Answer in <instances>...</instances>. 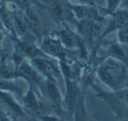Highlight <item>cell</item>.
I'll list each match as a JSON object with an SVG mask.
<instances>
[{
  "mask_svg": "<svg viewBox=\"0 0 128 121\" xmlns=\"http://www.w3.org/2000/svg\"><path fill=\"white\" fill-rule=\"evenodd\" d=\"M97 76L113 92L128 88V64L114 58L108 57L103 61L97 69Z\"/></svg>",
  "mask_w": 128,
  "mask_h": 121,
  "instance_id": "6da1fadb",
  "label": "cell"
},
{
  "mask_svg": "<svg viewBox=\"0 0 128 121\" xmlns=\"http://www.w3.org/2000/svg\"><path fill=\"white\" fill-rule=\"evenodd\" d=\"M44 7L53 19L60 22L69 21L77 24L74 12L66 0H44Z\"/></svg>",
  "mask_w": 128,
  "mask_h": 121,
  "instance_id": "7a4b0ae2",
  "label": "cell"
},
{
  "mask_svg": "<svg viewBox=\"0 0 128 121\" xmlns=\"http://www.w3.org/2000/svg\"><path fill=\"white\" fill-rule=\"evenodd\" d=\"M76 25L79 36L88 42H93L97 38L100 39L104 30V27L101 22L91 19L78 20Z\"/></svg>",
  "mask_w": 128,
  "mask_h": 121,
  "instance_id": "3957f363",
  "label": "cell"
},
{
  "mask_svg": "<svg viewBox=\"0 0 128 121\" xmlns=\"http://www.w3.org/2000/svg\"><path fill=\"white\" fill-rule=\"evenodd\" d=\"M39 84L41 86L43 94L48 100L49 106L56 112H58L59 110L61 109L60 106L62 99H61L60 92L56 84V82L50 79H46V81H42Z\"/></svg>",
  "mask_w": 128,
  "mask_h": 121,
  "instance_id": "277c9868",
  "label": "cell"
},
{
  "mask_svg": "<svg viewBox=\"0 0 128 121\" xmlns=\"http://www.w3.org/2000/svg\"><path fill=\"white\" fill-rule=\"evenodd\" d=\"M32 64L38 70V72H40L42 75L46 76L47 79L56 82L57 79L60 78V70L52 60H49L46 58L43 57L32 58Z\"/></svg>",
  "mask_w": 128,
  "mask_h": 121,
  "instance_id": "5b68a950",
  "label": "cell"
},
{
  "mask_svg": "<svg viewBox=\"0 0 128 121\" xmlns=\"http://www.w3.org/2000/svg\"><path fill=\"white\" fill-rule=\"evenodd\" d=\"M60 39L54 38L51 36H44L41 44V50L46 54L53 58L63 59L66 57V49Z\"/></svg>",
  "mask_w": 128,
  "mask_h": 121,
  "instance_id": "8992f818",
  "label": "cell"
},
{
  "mask_svg": "<svg viewBox=\"0 0 128 121\" xmlns=\"http://www.w3.org/2000/svg\"><path fill=\"white\" fill-rule=\"evenodd\" d=\"M126 25H128V10L121 9L120 10H117V12H113L112 17L109 20L107 25H106V28L103 32L100 39L104 38L110 32L115 30H118L122 27L126 26Z\"/></svg>",
  "mask_w": 128,
  "mask_h": 121,
  "instance_id": "52a82bcc",
  "label": "cell"
},
{
  "mask_svg": "<svg viewBox=\"0 0 128 121\" xmlns=\"http://www.w3.org/2000/svg\"><path fill=\"white\" fill-rule=\"evenodd\" d=\"M80 98V92H79V88L76 82L72 80V78H66V104L68 111L72 114Z\"/></svg>",
  "mask_w": 128,
  "mask_h": 121,
  "instance_id": "ba28073f",
  "label": "cell"
},
{
  "mask_svg": "<svg viewBox=\"0 0 128 121\" xmlns=\"http://www.w3.org/2000/svg\"><path fill=\"white\" fill-rule=\"evenodd\" d=\"M75 17L79 20L91 19V20L102 22L103 18L100 16L97 9L92 5H71Z\"/></svg>",
  "mask_w": 128,
  "mask_h": 121,
  "instance_id": "9c48e42d",
  "label": "cell"
},
{
  "mask_svg": "<svg viewBox=\"0 0 128 121\" xmlns=\"http://www.w3.org/2000/svg\"><path fill=\"white\" fill-rule=\"evenodd\" d=\"M26 15L27 17V20H28L30 32L34 36V38L37 39L44 37V35H46V29H44V25H43L42 22L40 21L39 18L38 17V15L33 12V10L32 8L29 9L26 12Z\"/></svg>",
  "mask_w": 128,
  "mask_h": 121,
  "instance_id": "30bf717a",
  "label": "cell"
},
{
  "mask_svg": "<svg viewBox=\"0 0 128 121\" xmlns=\"http://www.w3.org/2000/svg\"><path fill=\"white\" fill-rule=\"evenodd\" d=\"M59 39L63 46L67 49H75L81 46V39L79 35H77L73 32H72L68 27H64V29L58 32Z\"/></svg>",
  "mask_w": 128,
  "mask_h": 121,
  "instance_id": "8fae6325",
  "label": "cell"
},
{
  "mask_svg": "<svg viewBox=\"0 0 128 121\" xmlns=\"http://www.w3.org/2000/svg\"><path fill=\"white\" fill-rule=\"evenodd\" d=\"M37 69H34L33 67L30 66L29 64H27L24 61H22L18 64V69L16 73L18 75L24 77V78L28 79V80L34 82L36 84H40L42 82V79L39 75L38 72H37Z\"/></svg>",
  "mask_w": 128,
  "mask_h": 121,
  "instance_id": "7c38bea8",
  "label": "cell"
},
{
  "mask_svg": "<svg viewBox=\"0 0 128 121\" xmlns=\"http://www.w3.org/2000/svg\"><path fill=\"white\" fill-rule=\"evenodd\" d=\"M0 100L4 104H6L9 108H10L12 111L22 114V110H21V108L19 107V106L17 104V102L14 100L13 98L10 96V94H8L7 92H4L0 91Z\"/></svg>",
  "mask_w": 128,
  "mask_h": 121,
  "instance_id": "4fadbf2b",
  "label": "cell"
},
{
  "mask_svg": "<svg viewBox=\"0 0 128 121\" xmlns=\"http://www.w3.org/2000/svg\"><path fill=\"white\" fill-rule=\"evenodd\" d=\"M24 104H26L27 107L33 110V111H39L44 107V106H41V104H39L37 98H36L35 94L32 90H29L27 92L26 97H24Z\"/></svg>",
  "mask_w": 128,
  "mask_h": 121,
  "instance_id": "5bb4252c",
  "label": "cell"
},
{
  "mask_svg": "<svg viewBox=\"0 0 128 121\" xmlns=\"http://www.w3.org/2000/svg\"><path fill=\"white\" fill-rule=\"evenodd\" d=\"M7 2H10L14 6H16L19 10H23L24 12L32 8L33 4L40 5V3L38 0H7Z\"/></svg>",
  "mask_w": 128,
  "mask_h": 121,
  "instance_id": "9a60e30c",
  "label": "cell"
},
{
  "mask_svg": "<svg viewBox=\"0 0 128 121\" xmlns=\"http://www.w3.org/2000/svg\"><path fill=\"white\" fill-rule=\"evenodd\" d=\"M73 115H74V121H88L86 109H84V99H83L82 96H81L78 102Z\"/></svg>",
  "mask_w": 128,
  "mask_h": 121,
  "instance_id": "2e32d148",
  "label": "cell"
},
{
  "mask_svg": "<svg viewBox=\"0 0 128 121\" xmlns=\"http://www.w3.org/2000/svg\"><path fill=\"white\" fill-rule=\"evenodd\" d=\"M15 74H17L16 72L12 71L5 64V61H2V63H0V79L10 78Z\"/></svg>",
  "mask_w": 128,
  "mask_h": 121,
  "instance_id": "e0dca14e",
  "label": "cell"
},
{
  "mask_svg": "<svg viewBox=\"0 0 128 121\" xmlns=\"http://www.w3.org/2000/svg\"><path fill=\"white\" fill-rule=\"evenodd\" d=\"M118 39L120 44H128V25L118 30Z\"/></svg>",
  "mask_w": 128,
  "mask_h": 121,
  "instance_id": "ac0fdd59",
  "label": "cell"
},
{
  "mask_svg": "<svg viewBox=\"0 0 128 121\" xmlns=\"http://www.w3.org/2000/svg\"><path fill=\"white\" fill-rule=\"evenodd\" d=\"M121 0H107V12L113 13L116 12V9L120 4Z\"/></svg>",
  "mask_w": 128,
  "mask_h": 121,
  "instance_id": "d6986e66",
  "label": "cell"
},
{
  "mask_svg": "<svg viewBox=\"0 0 128 121\" xmlns=\"http://www.w3.org/2000/svg\"><path fill=\"white\" fill-rule=\"evenodd\" d=\"M115 92L117 93L118 98L121 99L122 102L128 107V88L121 90V91H118V92Z\"/></svg>",
  "mask_w": 128,
  "mask_h": 121,
  "instance_id": "ffe728a7",
  "label": "cell"
},
{
  "mask_svg": "<svg viewBox=\"0 0 128 121\" xmlns=\"http://www.w3.org/2000/svg\"><path fill=\"white\" fill-rule=\"evenodd\" d=\"M43 121H64L62 118H59L55 116H43L41 117Z\"/></svg>",
  "mask_w": 128,
  "mask_h": 121,
  "instance_id": "44dd1931",
  "label": "cell"
},
{
  "mask_svg": "<svg viewBox=\"0 0 128 121\" xmlns=\"http://www.w3.org/2000/svg\"><path fill=\"white\" fill-rule=\"evenodd\" d=\"M7 32L6 29H5L4 25L3 24V23H2V21L0 20V44H1L2 40H3L4 37L5 33Z\"/></svg>",
  "mask_w": 128,
  "mask_h": 121,
  "instance_id": "7402d4cb",
  "label": "cell"
},
{
  "mask_svg": "<svg viewBox=\"0 0 128 121\" xmlns=\"http://www.w3.org/2000/svg\"><path fill=\"white\" fill-rule=\"evenodd\" d=\"M120 6V8H121L122 10H128V0H121Z\"/></svg>",
  "mask_w": 128,
  "mask_h": 121,
  "instance_id": "603a6c76",
  "label": "cell"
},
{
  "mask_svg": "<svg viewBox=\"0 0 128 121\" xmlns=\"http://www.w3.org/2000/svg\"><path fill=\"white\" fill-rule=\"evenodd\" d=\"M79 1H81V2H84V3H86V4H91V5H92L93 4V0H79Z\"/></svg>",
  "mask_w": 128,
  "mask_h": 121,
  "instance_id": "cb8c5ba5",
  "label": "cell"
},
{
  "mask_svg": "<svg viewBox=\"0 0 128 121\" xmlns=\"http://www.w3.org/2000/svg\"><path fill=\"white\" fill-rule=\"evenodd\" d=\"M1 121H8V120H6V118H3V120H1Z\"/></svg>",
  "mask_w": 128,
  "mask_h": 121,
  "instance_id": "d4e9b609",
  "label": "cell"
}]
</instances>
